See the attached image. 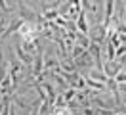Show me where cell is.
Listing matches in <instances>:
<instances>
[{
    "instance_id": "1",
    "label": "cell",
    "mask_w": 126,
    "mask_h": 115,
    "mask_svg": "<svg viewBox=\"0 0 126 115\" xmlns=\"http://www.w3.org/2000/svg\"><path fill=\"white\" fill-rule=\"evenodd\" d=\"M21 42H36V37L40 35V27L34 21H21V25L16 31Z\"/></svg>"
},
{
    "instance_id": "2",
    "label": "cell",
    "mask_w": 126,
    "mask_h": 115,
    "mask_svg": "<svg viewBox=\"0 0 126 115\" xmlns=\"http://www.w3.org/2000/svg\"><path fill=\"white\" fill-rule=\"evenodd\" d=\"M122 69H124V65H122L120 61H117V60H113V61L105 60L103 61V73L109 77V79H117V75L122 71Z\"/></svg>"
},
{
    "instance_id": "3",
    "label": "cell",
    "mask_w": 126,
    "mask_h": 115,
    "mask_svg": "<svg viewBox=\"0 0 126 115\" xmlns=\"http://www.w3.org/2000/svg\"><path fill=\"white\" fill-rule=\"evenodd\" d=\"M77 25H79V33H80V35H90V27H88V19H86V12H84V8H80V10H79Z\"/></svg>"
},
{
    "instance_id": "5",
    "label": "cell",
    "mask_w": 126,
    "mask_h": 115,
    "mask_svg": "<svg viewBox=\"0 0 126 115\" xmlns=\"http://www.w3.org/2000/svg\"><path fill=\"white\" fill-rule=\"evenodd\" d=\"M52 115H75V113H73L71 106H63V107H54Z\"/></svg>"
},
{
    "instance_id": "4",
    "label": "cell",
    "mask_w": 126,
    "mask_h": 115,
    "mask_svg": "<svg viewBox=\"0 0 126 115\" xmlns=\"http://www.w3.org/2000/svg\"><path fill=\"white\" fill-rule=\"evenodd\" d=\"M75 65H77V69L79 67H92V54L86 50L79 60H75Z\"/></svg>"
}]
</instances>
